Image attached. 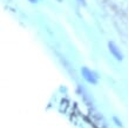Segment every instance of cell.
<instances>
[{
    "label": "cell",
    "mask_w": 128,
    "mask_h": 128,
    "mask_svg": "<svg viewBox=\"0 0 128 128\" xmlns=\"http://www.w3.org/2000/svg\"><path fill=\"white\" fill-rule=\"evenodd\" d=\"M81 73H82V76L85 79L87 82L92 84V85H96L98 84V76L96 73H94L93 70H90L89 68L87 67H82L81 68Z\"/></svg>",
    "instance_id": "6da1fadb"
},
{
    "label": "cell",
    "mask_w": 128,
    "mask_h": 128,
    "mask_svg": "<svg viewBox=\"0 0 128 128\" xmlns=\"http://www.w3.org/2000/svg\"><path fill=\"white\" fill-rule=\"evenodd\" d=\"M108 48H109V52L112 53V55H113V56H114L115 59H116V60L121 61V60L124 59V55H122V53L120 52V50L118 48V46H116V45H115L114 42L109 41V42H108Z\"/></svg>",
    "instance_id": "7a4b0ae2"
},
{
    "label": "cell",
    "mask_w": 128,
    "mask_h": 128,
    "mask_svg": "<svg viewBox=\"0 0 128 128\" xmlns=\"http://www.w3.org/2000/svg\"><path fill=\"white\" fill-rule=\"evenodd\" d=\"M113 120H114V122H115V124H116V126H119V127H122V124H121V121L119 120L116 116L113 118Z\"/></svg>",
    "instance_id": "3957f363"
},
{
    "label": "cell",
    "mask_w": 128,
    "mask_h": 128,
    "mask_svg": "<svg viewBox=\"0 0 128 128\" xmlns=\"http://www.w3.org/2000/svg\"><path fill=\"white\" fill-rule=\"evenodd\" d=\"M78 1H79V2H80V4H82V5H84V6H85V5H86V0H78Z\"/></svg>",
    "instance_id": "277c9868"
},
{
    "label": "cell",
    "mask_w": 128,
    "mask_h": 128,
    "mask_svg": "<svg viewBox=\"0 0 128 128\" xmlns=\"http://www.w3.org/2000/svg\"><path fill=\"white\" fill-rule=\"evenodd\" d=\"M30 2H32V4H35V2H38V0H28Z\"/></svg>",
    "instance_id": "5b68a950"
},
{
    "label": "cell",
    "mask_w": 128,
    "mask_h": 128,
    "mask_svg": "<svg viewBox=\"0 0 128 128\" xmlns=\"http://www.w3.org/2000/svg\"><path fill=\"white\" fill-rule=\"evenodd\" d=\"M59 1H61V0H59Z\"/></svg>",
    "instance_id": "8992f818"
}]
</instances>
